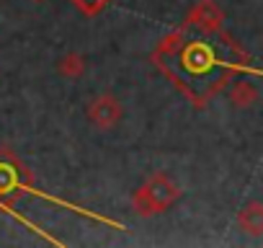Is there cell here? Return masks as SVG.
<instances>
[{
  "label": "cell",
  "instance_id": "4",
  "mask_svg": "<svg viewBox=\"0 0 263 248\" xmlns=\"http://www.w3.org/2000/svg\"><path fill=\"white\" fill-rule=\"evenodd\" d=\"M88 119H90V124H96L98 130H111L114 124L121 119V103L114 96L103 93V96H98V98L90 101Z\"/></svg>",
  "mask_w": 263,
  "mask_h": 248
},
{
  "label": "cell",
  "instance_id": "7",
  "mask_svg": "<svg viewBox=\"0 0 263 248\" xmlns=\"http://www.w3.org/2000/svg\"><path fill=\"white\" fill-rule=\"evenodd\" d=\"M255 98H258V91H255L253 83L242 80V83H235V85H232V101H235L237 106H250Z\"/></svg>",
  "mask_w": 263,
  "mask_h": 248
},
{
  "label": "cell",
  "instance_id": "5",
  "mask_svg": "<svg viewBox=\"0 0 263 248\" xmlns=\"http://www.w3.org/2000/svg\"><path fill=\"white\" fill-rule=\"evenodd\" d=\"M237 220H240V227H242L245 233H250V235H260V233H263V204H260V202H250V204H245Z\"/></svg>",
  "mask_w": 263,
  "mask_h": 248
},
{
  "label": "cell",
  "instance_id": "9",
  "mask_svg": "<svg viewBox=\"0 0 263 248\" xmlns=\"http://www.w3.org/2000/svg\"><path fill=\"white\" fill-rule=\"evenodd\" d=\"M72 3H75V8H78L83 16H98V13L111 3V0H72Z\"/></svg>",
  "mask_w": 263,
  "mask_h": 248
},
{
  "label": "cell",
  "instance_id": "2",
  "mask_svg": "<svg viewBox=\"0 0 263 248\" xmlns=\"http://www.w3.org/2000/svg\"><path fill=\"white\" fill-rule=\"evenodd\" d=\"M181 197V189L178 184L165 176V173H155L153 179H147L142 184V189L135 194V209L142 215V217H153L163 209H168L176 199Z\"/></svg>",
  "mask_w": 263,
  "mask_h": 248
},
{
  "label": "cell",
  "instance_id": "8",
  "mask_svg": "<svg viewBox=\"0 0 263 248\" xmlns=\"http://www.w3.org/2000/svg\"><path fill=\"white\" fill-rule=\"evenodd\" d=\"M18 189V168L16 163H0V194Z\"/></svg>",
  "mask_w": 263,
  "mask_h": 248
},
{
  "label": "cell",
  "instance_id": "3",
  "mask_svg": "<svg viewBox=\"0 0 263 248\" xmlns=\"http://www.w3.org/2000/svg\"><path fill=\"white\" fill-rule=\"evenodd\" d=\"M222 11L212 0H199L186 16V29H199L201 34H219L222 29Z\"/></svg>",
  "mask_w": 263,
  "mask_h": 248
},
{
  "label": "cell",
  "instance_id": "1",
  "mask_svg": "<svg viewBox=\"0 0 263 248\" xmlns=\"http://www.w3.org/2000/svg\"><path fill=\"white\" fill-rule=\"evenodd\" d=\"M219 47V37L214 42H181V34L168 37L160 49H158V67H168V65H178V73L173 70L171 78L178 83V88L186 91L189 83H199L201 80V103L206 101V96H212L214 91H219L227 78L230 70L237 67L235 62H242L248 57H219L217 52Z\"/></svg>",
  "mask_w": 263,
  "mask_h": 248
},
{
  "label": "cell",
  "instance_id": "6",
  "mask_svg": "<svg viewBox=\"0 0 263 248\" xmlns=\"http://www.w3.org/2000/svg\"><path fill=\"white\" fill-rule=\"evenodd\" d=\"M57 70H60V75H65V78H78V75L85 70V60H83V55L70 52V55H65V57L60 60Z\"/></svg>",
  "mask_w": 263,
  "mask_h": 248
}]
</instances>
